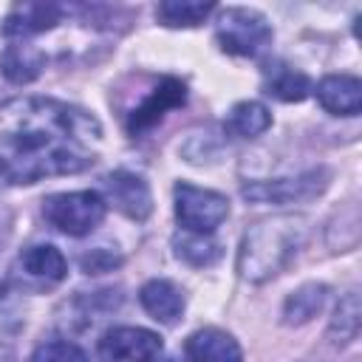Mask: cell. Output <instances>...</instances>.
<instances>
[{"instance_id":"3","label":"cell","mask_w":362,"mask_h":362,"mask_svg":"<svg viewBox=\"0 0 362 362\" xmlns=\"http://www.w3.org/2000/svg\"><path fill=\"white\" fill-rule=\"evenodd\" d=\"M107 212V204L99 192L93 189H82V192H57V195H48L42 201V215L45 221L71 235V238H82L88 235L90 229H96L102 223Z\"/></svg>"},{"instance_id":"14","label":"cell","mask_w":362,"mask_h":362,"mask_svg":"<svg viewBox=\"0 0 362 362\" xmlns=\"http://www.w3.org/2000/svg\"><path fill=\"white\" fill-rule=\"evenodd\" d=\"M139 300H141L144 311H147L153 320L167 322V325H173V322L181 317V311H184V294H181V288H178L175 283H170V280H158V277H156V280L144 283L141 291H139Z\"/></svg>"},{"instance_id":"25","label":"cell","mask_w":362,"mask_h":362,"mask_svg":"<svg viewBox=\"0 0 362 362\" xmlns=\"http://www.w3.org/2000/svg\"><path fill=\"white\" fill-rule=\"evenodd\" d=\"M153 362H158V359H153ZM161 362H173V359H161Z\"/></svg>"},{"instance_id":"24","label":"cell","mask_w":362,"mask_h":362,"mask_svg":"<svg viewBox=\"0 0 362 362\" xmlns=\"http://www.w3.org/2000/svg\"><path fill=\"white\" fill-rule=\"evenodd\" d=\"M6 184H8V175H6V170H3V164H0V192L6 189Z\"/></svg>"},{"instance_id":"15","label":"cell","mask_w":362,"mask_h":362,"mask_svg":"<svg viewBox=\"0 0 362 362\" xmlns=\"http://www.w3.org/2000/svg\"><path fill=\"white\" fill-rule=\"evenodd\" d=\"M263 93L280 102H303L311 93V79L286 62H269L263 68Z\"/></svg>"},{"instance_id":"10","label":"cell","mask_w":362,"mask_h":362,"mask_svg":"<svg viewBox=\"0 0 362 362\" xmlns=\"http://www.w3.org/2000/svg\"><path fill=\"white\" fill-rule=\"evenodd\" d=\"M59 17H62V8L57 3H17L6 14L0 31L6 40L17 42V40H28L34 34L51 31L59 23Z\"/></svg>"},{"instance_id":"18","label":"cell","mask_w":362,"mask_h":362,"mask_svg":"<svg viewBox=\"0 0 362 362\" xmlns=\"http://www.w3.org/2000/svg\"><path fill=\"white\" fill-rule=\"evenodd\" d=\"M325 297H328V288L322 283H305L300 286L297 291L288 294L286 300V308H283V317L288 325H300V322H308L311 317H317L325 305Z\"/></svg>"},{"instance_id":"8","label":"cell","mask_w":362,"mask_h":362,"mask_svg":"<svg viewBox=\"0 0 362 362\" xmlns=\"http://www.w3.org/2000/svg\"><path fill=\"white\" fill-rule=\"evenodd\" d=\"M102 187H105V204H113L127 218L147 221V215L153 212V195H150V187L141 175L127 173V170H116V173L105 175Z\"/></svg>"},{"instance_id":"26","label":"cell","mask_w":362,"mask_h":362,"mask_svg":"<svg viewBox=\"0 0 362 362\" xmlns=\"http://www.w3.org/2000/svg\"><path fill=\"white\" fill-rule=\"evenodd\" d=\"M0 294H3V283H0Z\"/></svg>"},{"instance_id":"12","label":"cell","mask_w":362,"mask_h":362,"mask_svg":"<svg viewBox=\"0 0 362 362\" xmlns=\"http://www.w3.org/2000/svg\"><path fill=\"white\" fill-rule=\"evenodd\" d=\"M317 99L328 113L356 116L362 110V82L348 74H331L317 85Z\"/></svg>"},{"instance_id":"2","label":"cell","mask_w":362,"mask_h":362,"mask_svg":"<svg viewBox=\"0 0 362 362\" xmlns=\"http://www.w3.org/2000/svg\"><path fill=\"white\" fill-rule=\"evenodd\" d=\"M303 238H305L303 218L280 215V218L255 223L243 235V243L238 252V272L252 283H263L280 274L286 263L294 257Z\"/></svg>"},{"instance_id":"6","label":"cell","mask_w":362,"mask_h":362,"mask_svg":"<svg viewBox=\"0 0 362 362\" xmlns=\"http://www.w3.org/2000/svg\"><path fill=\"white\" fill-rule=\"evenodd\" d=\"M161 354V337L147 328H110L99 339V362H153Z\"/></svg>"},{"instance_id":"7","label":"cell","mask_w":362,"mask_h":362,"mask_svg":"<svg viewBox=\"0 0 362 362\" xmlns=\"http://www.w3.org/2000/svg\"><path fill=\"white\" fill-rule=\"evenodd\" d=\"M325 173L311 170L300 178H283V181H257L243 187V198L255 204H303L311 201L325 189Z\"/></svg>"},{"instance_id":"4","label":"cell","mask_w":362,"mask_h":362,"mask_svg":"<svg viewBox=\"0 0 362 362\" xmlns=\"http://www.w3.org/2000/svg\"><path fill=\"white\" fill-rule=\"evenodd\" d=\"M215 40H218L221 51H226V54L257 57L272 42V25L260 11L232 6L218 14Z\"/></svg>"},{"instance_id":"16","label":"cell","mask_w":362,"mask_h":362,"mask_svg":"<svg viewBox=\"0 0 362 362\" xmlns=\"http://www.w3.org/2000/svg\"><path fill=\"white\" fill-rule=\"evenodd\" d=\"M42 68H45V54L37 51L34 45H28L25 40L6 45V51L0 54V71L17 85L37 79L42 74Z\"/></svg>"},{"instance_id":"21","label":"cell","mask_w":362,"mask_h":362,"mask_svg":"<svg viewBox=\"0 0 362 362\" xmlns=\"http://www.w3.org/2000/svg\"><path fill=\"white\" fill-rule=\"evenodd\" d=\"M359 334V297L356 291L345 294L334 311L331 320V337H337V342H351Z\"/></svg>"},{"instance_id":"20","label":"cell","mask_w":362,"mask_h":362,"mask_svg":"<svg viewBox=\"0 0 362 362\" xmlns=\"http://www.w3.org/2000/svg\"><path fill=\"white\" fill-rule=\"evenodd\" d=\"M175 246V257L195 266V269H204V266H212L218 257H221V243H215L209 235H195V232H187L181 238L173 240Z\"/></svg>"},{"instance_id":"23","label":"cell","mask_w":362,"mask_h":362,"mask_svg":"<svg viewBox=\"0 0 362 362\" xmlns=\"http://www.w3.org/2000/svg\"><path fill=\"white\" fill-rule=\"evenodd\" d=\"M119 263V257H113V255H107L105 249H96V252H90V255H85L82 257V269L90 274H99V272H107L110 266H116Z\"/></svg>"},{"instance_id":"1","label":"cell","mask_w":362,"mask_h":362,"mask_svg":"<svg viewBox=\"0 0 362 362\" xmlns=\"http://www.w3.org/2000/svg\"><path fill=\"white\" fill-rule=\"evenodd\" d=\"M99 122L82 107L25 96L0 110V164L8 184H37L51 175H74L96 161Z\"/></svg>"},{"instance_id":"9","label":"cell","mask_w":362,"mask_h":362,"mask_svg":"<svg viewBox=\"0 0 362 362\" xmlns=\"http://www.w3.org/2000/svg\"><path fill=\"white\" fill-rule=\"evenodd\" d=\"M184 102H187V85H184L181 79H175V76L161 79L158 88H156L139 107H133V113L127 116V133H130V136L147 133L150 127H156V124L164 119L167 110L181 107Z\"/></svg>"},{"instance_id":"19","label":"cell","mask_w":362,"mask_h":362,"mask_svg":"<svg viewBox=\"0 0 362 362\" xmlns=\"http://www.w3.org/2000/svg\"><path fill=\"white\" fill-rule=\"evenodd\" d=\"M215 11V3H201V0H164L156 8V17L170 25V28H189L204 23Z\"/></svg>"},{"instance_id":"11","label":"cell","mask_w":362,"mask_h":362,"mask_svg":"<svg viewBox=\"0 0 362 362\" xmlns=\"http://www.w3.org/2000/svg\"><path fill=\"white\" fill-rule=\"evenodd\" d=\"M187 362H243L238 342L221 328H201L184 342Z\"/></svg>"},{"instance_id":"13","label":"cell","mask_w":362,"mask_h":362,"mask_svg":"<svg viewBox=\"0 0 362 362\" xmlns=\"http://www.w3.org/2000/svg\"><path fill=\"white\" fill-rule=\"evenodd\" d=\"M17 266L20 272L34 280L37 286H54L65 277L68 272V263L62 257V252L51 243H40V246H28L20 257H17Z\"/></svg>"},{"instance_id":"17","label":"cell","mask_w":362,"mask_h":362,"mask_svg":"<svg viewBox=\"0 0 362 362\" xmlns=\"http://www.w3.org/2000/svg\"><path fill=\"white\" fill-rule=\"evenodd\" d=\"M269 127H272V113L260 102H238L223 122V130L238 139H255Z\"/></svg>"},{"instance_id":"5","label":"cell","mask_w":362,"mask_h":362,"mask_svg":"<svg viewBox=\"0 0 362 362\" xmlns=\"http://www.w3.org/2000/svg\"><path fill=\"white\" fill-rule=\"evenodd\" d=\"M229 215L226 195L215 189L195 187L189 181L175 184V218L187 232L195 235H212Z\"/></svg>"},{"instance_id":"22","label":"cell","mask_w":362,"mask_h":362,"mask_svg":"<svg viewBox=\"0 0 362 362\" xmlns=\"http://www.w3.org/2000/svg\"><path fill=\"white\" fill-rule=\"evenodd\" d=\"M28 362H88V359L79 345H74L68 339H48L34 348Z\"/></svg>"}]
</instances>
